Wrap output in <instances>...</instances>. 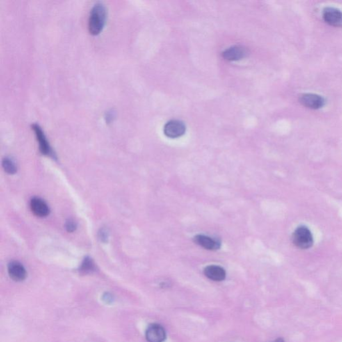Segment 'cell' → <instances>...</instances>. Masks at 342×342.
<instances>
[{"label":"cell","mask_w":342,"mask_h":342,"mask_svg":"<svg viewBox=\"0 0 342 342\" xmlns=\"http://www.w3.org/2000/svg\"><path fill=\"white\" fill-rule=\"evenodd\" d=\"M222 57L229 61H237L245 58L247 54L246 48L240 46H231L222 53Z\"/></svg>","instance_id":"obj_10"},{"label":"cell","mask_w":342,"mask_h":342,"mask_svg":"<svg viewBox=\"0 0 342 342\" xmlns=\"http://www.w3.org/2000/svg\"><path fill=\"white\" fill-rule=\"evenodd\" d=\"M32 129L34 131L35 136L39 143V149L42 154L47 156L54 157V153L51 147L49 142L48 141L45 134L42 128L37 124H33L32 125Z\"/></svg>","instance_id":"obj_3"},{"label":"cell","mask_w":342,"mask_h":342,"mask_svg":"<svg viewBox=\"0 0 342 342\" xmlns=\"http://www.w3.org/2000/svg\"><path fill=\"white\" fill-rule=\"evenodd\" d=\"M107 10L104 3L98 2L90 11L88 20L89 32L91 34H99L106 24Z\"/></svg>","instance_id":"obj_1"},{"label":"cell","mask_w":342,"mask_h":342,"mask_svg":"<svg viewBox=\"0 0 342 342\" xmlns=\"http://www.w3.org/2000/svg\"><path fill=\"white\" fill-rule=\"evenodd\" d=\"M103 298H104V301H106V303H110L112 302V296L111 294H104V296H103Z\"/></svg>","instance_id":"obj_18"},{"label":"cell","mask_w":342,"mask_h":342,"mask_svg":"<svg viewBox=\"0 0 342 342\" xmlns=\"http://www.w3.org/2000/svg\"><path fill=\"white\" fill-rule=\"evenodd\" d=\"M8 271L11 279L19 282L26 278L27 272L25 267L18 261H12L8 264Z\"/></svg>","instance_id":"obj_8"},{"label":"cell","mask_w":342,"mask_h":342,"mask_svg":"<svg viewBox=\"0 0 342 342\" xmlns=\"http://www.w3.org/2000/svg\"><path fill=\"white\" fill-rule=\"evenodd\" d=\"M186 131L185 123L179 120H172L166 123L164 127V133L171 138H179L183 136Z\"/></svg>","instance_id":"obj_5"},{"label":"cell","mask_w":342,"mask_h":342,"mask_svg":"<svg viewBox=\"0 0 342 342\" xmlns=\"http://www.w3.org/2000/svg\"><path fill=\"white\" fill-rule=\"evenodd\" d=\"M271 342H285V341L283 339V338H277V339H276L275 340H274V341Z\"/></svg>","instance_id":"obj_19"},{"label":"cell","mask_w":342,"mask_h":342,"mask_svg":"<svg viewBox=\"0 0 342 342\" xmlns=\"http://www.w3.org/2000/svg\"><path fill=\"white\" fill-rule=\"evenodd\" d=\"M65 227L69 233H72L76 231V228H77V224L73 219H68L66 222Z\"/></svg>","instance_id":"obj_15"},{"label":"cell","mask_w":342,"mask_h":342,"mask_svg":"<svg viewBox=\"0 0 342 342\" xmlns=\"http://www.w3.org/2000/svg\"><path fill=\"white\" fill-rule=\"evenodd\" d=\"M94 270H95V265H94L93 261L90 257L87 256L82 263L81 267H80V272L88 274V273L94 272Z\"/></svg>","instance_id":"obj_14"},{"label":"cell","mask_w":342,"mask_h":342,"mask_svg":"<svg viewBox=\"0 0 342 342\" xmlns=\"http://www.w3.org/2000/svg\"><path fill=\"white\" fill-rule=\"evenodd\" d=\"M114 117H115V115H114V113L112 111L108 112L106 113L105 119H106V122H110V121L112 120V119H113Z\"/></svg>","instance_id":"obj_17"},{"label":"cell","mask_w":342,"mask_h":342,"mask_svg":"<svg viewBox=\"0 0 342 342\" xmlns=\"http://www.w3.org/2000/svg\"><path fill=\"white\" fill-rule=\"evenodd\" d=\"M146 338L149 342H163L166 339L165 329L159 324H151L146 331Z\"/></svg>","instance_id":"obj_7"},{"label":"cell","mask_w":342,"mask_h":342,"mask_svg":"<svg viewBox=\"0 0 342 342\" xmlns=\"http://www.w3.org/2000/svg\"><path fill=\"white\" fill-rule=\"evenodd\" d=\"M292 240L297 248L308 249L313 245V239L311 231L305 226H300L293 232Z\"/></svg>","instance_id":"obj_2"},{"label":"cell","mask_w":342,"mask_h":342,"mask_svg":"<svg viewBox=\"0 0 342 342\" xmlns=\"http://www.w3.org/2000/svg\"><path fill=\"white\" fill-rule=\"evenodd\" d=\"M108 236H109V233L106 229H101L99 232V239L104 243H106L108 240Z\"/></svg>","instance_id":"obj_16"},{"label":"cell","mask_w":342,"mask_h":342,"mask_svg":"<svg viewBox=\"0 0 342 342\" xmlns=\"http://www.w3.org/2000/svg\"><path fill=\"white\" fill-rule=\"evenodd\" d=\"M32 211L37 217H45L50 213V208L47 203L38 197H34L30 201Z\"/></svg>","instance_id":"obj_11"},{"label":"cell","mask_w":342,"mask_h":342,"mask_svg":"<svg viewBox=\"0 0 342 342\" xmlns=\"http://www.w3.org/2000/svg\"><path fill=\"white\" fill-rule=\"evenodd\" d=\"M206 277L215 281H223L226 277V272L222 267L218 265H208L204 270Z\"/></svg>","instance_id":"obj_12"},{"label":"cell","mask_w":342,"mask_h":342,"mask_svg":"<svg viewBox=\"0 0 342 342\" xmlns=\"http://www.w3.org/2000/svg\"><path fill=\"white\" fill-rule=\"evenodd\" d=\"M323 18L327 24L334 27H342V12L334 7H327L323 11Z\"/></svg>","instance_id":"obj_6"},{"label":"cell","mask_w":342,"mask_h":342,"mask_svg":"<svg viewBox=\"0 0 342 342\" xmlns=\"http://www.w3.org/2000/svg\"><path fill=\"white\" fill-rule=\"evenodd\" d=\"M193 239L194 242L197 245L201 246L203 248L207 249V250H217L221 247V243L219 240L206 236V235H196Z\"/></svg>","instance_id":"obj_9"},{"label":"cell","mask_w":342,"mask_h":342,"mask_svg":"<svg viewBox=\"0 0 342 342\" xmlns=\"http://www.w3.org/2000/svg\"><path fill=\"white\" fill-rule=\"evenodd\" d=\"M2 167L8 174H14L17 172V167L12 158L6 157L2 160Z\"/></svg>","instance_id":"obj_13"},{"label":"cell","mask_w":342,"mask_h":342,"mask_svg":"<svg viewBox=\"0 0 342 342\" xmlns=\"http://www.w3.org/2000/svg\"><path fill=\"white\" fill-rule=\"evenodd\" d=\"M299 102L305 107L312 110L323 108L325 104V100L323 96L315 94H304L299 98Z\"/></svg>","instance_id":"obj_4"}]
</instances>
